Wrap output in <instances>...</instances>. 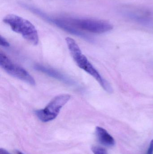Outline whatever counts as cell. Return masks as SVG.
<instances>
[{"instance_id": "1", "label": "cell", "mask_w": 153, "mask_h": 154, "mask_svg": "<svg viewBox=\"0 0 153 154\" xmlns=\"http://www.w3.org/2000/svg\"><path fill=\"white\" fill-rule=\"evenodd\" d=\"M65 40L70 54L78 66L94 78L106 91L112 93L113 89L110 83L102 77L87 57L82 54L75 40L69 37L66 38Z\"/></svg>"}, {"instance_id": "2", "label": "cell", "mask_w": 153, "mask_h": 154, "mask_svg": "<svg viewBox=\"0 0 153 154\" xmlns=\"http://www.w3.org/2000/svg\"><path fill=\"white\" fill-rule=\"evenodd\" d=\"M3 22L13 32L21 34L30 43L34 45L38 44L37 31L29 21L15 14H9L4 17Z\"/></svg>"}, {"instance_id": "3", "label": "cell", "mask_w": 153, "mask_h": 154, "mask_svg": "<svg viewBox=\"0 0 153 154\" xmlns=\"http://www.w3.org/2000/svg\"><path fill=\"white\" fill-rule=\"evenodd\" d=\"M65 23L76 29L86 31L92 33H105L111 30L113 26L103 21L90 19L61 18Z\"/></svg>"}, {"instance_id": "4", "label": "cell", "mask_w": 153, "mask_h": 154, "mask_svg": "<svg viewBox=\"0 0 153 154\" xmlns=\"http://www.w3.org/2000/svg\"><path fill=\"white\" fill-rule=\"evenodd\" d=\"M69 94H61L53 98L50 102L42 109L35 111L38 118L43 122H48L54 119L58 116L61 109L71 99Z\"/></svg>"}, {"instance_id": "5", "label": "cell", "mask_w": 153, "mask_h": 154, "mask_svg": "<svg viewBox=\"0 0 153 154\" xmlns=\"http://www.w3.org/2000/svg\"><path fill=\"white\" fill-rule=\"evenodd\" d=\"M0 66L6 73L31 85H36L33 77L23 68L13 63L2 51L0 52Z\"/></svg>"}, {"instance_id": "6", "label": "cell", "mask_w": 153, "mask_h": 154, "mask_svg": "<svg viewBox=\"0 0 153 154\" xmlns=\"http://www.w3.org/2000/svg\"><path fill=\"white\" fill-rule=\"evenodd\" d=\"M125 11V14L130 19L139 23L147 24L152 22V13L148 10L139 8H129Z\"/></svg>"}, {"instance_id": "7", "label": "cell", "mask_w": 153, "mask_h": 154, "mask_svg": "<svg viewBox=\"0 0 153 154\" xmlns=\"http://www.w3.org/2000/svg\"><path fill=\"white\" fill-rule=\"evenodd\" d=\"M34 67L36 70L44 73L46 75L54 78L60 81L63 82L64 83H66L68 85H74L75 82L74 81L70 78L66 76L63 74H62L57 70L40 65H35Z\"/></svg>"}, {"instance_id": "8", "label": "cell", "mask_w": 153, "mask_h": 154, "mask_svg": "<svg viewBox=\"0 0 153 154\" xmlns=\"http://www.w3.org/2000/svg\"><path fill=\"white\" fill-rule=\"evenodd\" d=\"M51 22H53L54 24H55L57 27H59L60 29H62L63 30L71 34L81 37V38H83L89 41H92V39H91L90 37H89L85 33H83L77 29H75L72 26H70L69 24L66 23L63 21L61 18L52 20Z\"/></svg>"}, {"instance_id": "9", "label": "cell", "mask_w": 153, "mask_h": 154, "mask_svg": "<svg viewBox=\"0 0 153 154\" xmlns=\"http://www.w3.org/2000/svg\"><path fill=\"white\" fill-rule=\"evenodd\" d=\"M96 134L99 142L103 145L111 147L115 144L114 138L104 128L100 127H97Z\"/></svg>"}, {"instance_id": "10", "label": "cell", "mask_w": 153, "mask_h": 154, "mask_svg": "<svg viewBox=\"0 0 153 154\" xmlns=\"http://www.w3.org/2000/svg\"><path fill=\"white\" fill-rule=\"evenodd\" d=\"M92 151L94 154H108L105 149L99 146H93Z\"/></svg>"}, {"instance_id": "11", "label": "cell", "mask_w": 153, "mask_h": 154, "mask_svg": "<svg viewBox=\"0 0 153 154\" xmlns=\"http://www.w3.org/2000/svg\"><path fill=\"white\" fill-rule=\"evenodd\" d=\"M1 45L2 47H5V48H7L10 46V44L8 42L1 36Z\"/></svg>"}, {"instance_id": "12", "label": "cell", "mask_w": 153, "mask_h": 154, "mask_svg": "<svg viewBox=\"0 0 153 154\" xmlns=\"http://www.w3.org/2000/svg\"><path fill=\"white\" fill-rule=\"evenodd\" d=\"M146 154H153V139L152 140L150 143Z\"/></svg>"}, {"instance_id": "13", "label": "cell", "mask_w": 153, "mask_h": 154, "mask_svg": "<svg viewBox=\"0 0 153 154\" xmlns=\"http://www.w3.org/2000/svg\"><path fill=\"white\" fill-rule=\"evenodd\" d=\"M0 154H10L8 151L5 150V149L1 148L0 149Z\"/></svg>"}, {"instance_id": "14", "label": "cell", "mask_w": 153, "mask_h": 154, "mask_svg": "<svg viewBox=\"0 0 153 154\" xmlns=\"http://www.w3.org/2000/svg\"><path fill=\"white\" fill-rule=\"evenodd\" d=\"M17 154H23L21 152H19V151H18L17 152Z\"/></svg>"}]
</instances>
